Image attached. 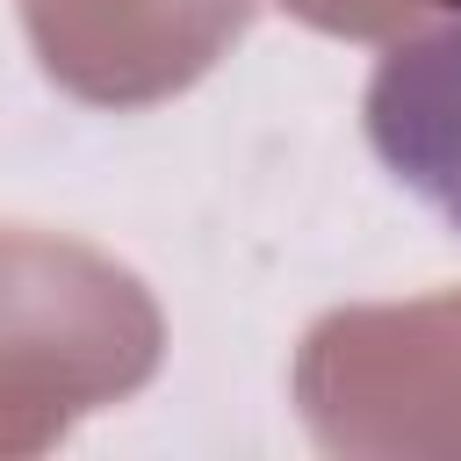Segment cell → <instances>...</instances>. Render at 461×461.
Here are the masks:
<instances>
[{
    "mask_svg": "<svg viewBox=\"0 0 461 461\" xmlns=\"http://www.w3.org/2000/svg\"><path fill=\"white\" fill-rule=\"evenodd\" d=\"M367 144L403 187L461 223V0L382 50L367 79Z\"/></svg>",
    "mask_w": 461,
    "mask_h": 461,
    "instance_id": "6da1fadb",
    "label": "cell"
}]
</instances>
